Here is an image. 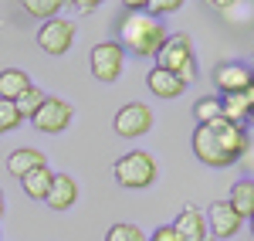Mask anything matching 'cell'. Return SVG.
I'll return each instance as SVG.
<instances>
[{
    "instance_id": "cell-3",
    "label": "cell",
    "mask_w": 254,
    "mask_h": 241,
    "mask_svg": "<svg viewBox=\"0 0 254 241\" xmlns=\"http://www.w3.org/2000/svg\"><path fill=\"white\" fill-rule=\"evenodd\" d=\"M156 68L173 72L183 85L196 81V55H193V41H190V34H170L166 44L159 48V55H156Z\"/></svg>"
},
{
    "instance_id": "cell-16",
    "label": "cell",
    "mask_w": 254,
    "mask_h": 241,
    "mask_svg": "<svg viewBox=\"0 0 254 241\" xmlns=\"http://www.w3.org/2000/svg\"><path fill=\"white\" fill-rule=\"evenodd\" d=\"M227 204L234 207L244 221H251V218H254V180H251V177H244V180H237L234 187H231Z\"/></svg>"
},
{
    "instance_id": "cell-26",
    "label": "cell",
    "mask_w": 254,
    "mask_h": 241,
    "mask_svg": "<svg viewBox=\"0 0 254 241\" xmlns=\"http://www.w3.org/2000/svg\"><path fill=\"white\" fill-rule=\"evenodd\" d=\"M3 207H7V204H3V190H0V214H3Z\"/></svg>"
},
{
    "instance_id": "cell-4",
    "label": "cell",
    "mask_w": 254,
    "mask_h": 241,
    "mask_svg": "<svg viewBox=\"0 0 254 241\" xmlns=\"http://www.w3.org/2000/svg\"><path fill=\"white\" fill-rule=\"evenodd\" d=\"M112 177L126 190H142V187H149V183L156 180V160L146 150H129V153H122L116 160Z\"/></svg>"
},
{
    "instance_id": "cell-27",
    "label": "cell",
    "mask_w": 254,
    "mask_h": 241,
    "mask_svg": "<svg viewBox=\"0 0 254 241\" xmlns=\"http://www.w3.org/2000/svg\"><path fill=\"white\" fill-rule=\"evenodd\" d=\"M251 231H254V218H251Z\"/></svg>"
},
{
    "instance_id": "cell-15",
    "label": "cell",
    "mask_w": 254,
    "mask_h": 241,
    "mask_svg": "<svg viewBox=\"0 0 254 241\" xmlns=\"http://www.w3.org/2000/svg\"><path fill=\"white\" fill-rule=\"evenodd\" d=\"M31 85H34V81H31V75H27L24 68H3V72H0V99L17 102Z\"/></svg>"
},
{
    "instance_id": "cell-28",
    "label": "cell",
    "mask_w": 254,
    "mask_h": 241,
    "mask_svg": "<svg viewBox=\"0 0 254 241\" xmlns=\"http://www.w3.org/2000/svg\"><path fill=\"white\" fill-rule=\"evenodd\" d=\"M203 241H214V238H203Z\"/></svg>"
},
{
    "instance_id": "cell-2",
    "label": "cell",
    "mask_w": 254,
    "mask_h": 241,
    "mask_svg": "<svg viewBox=\"0 0 254 241\" xmlns=\"http://www.w3.org/2000/svg\"><path fill=\"white\" fill-rule=\"evenodd\" d=\"M166 38H170V31H166L163 20L149 17L146 10H136V14H122L116 44L126 51V55H136V58H156L159 48L166 44Z\"/></svg>"
},
{
    "instance_id": "cell-6",
    "label": "cell",
    "mask_w": 254,
    "mask_h": 241,
    "mask_svg": "<svg viewBox=\"0 0 254 241\" xmlns=\"http://www.w3.org/2000/svg\"><path fill=\"white\" fill-rule=\"evenodd\" d=\"M88 65H92V75L98 81H116L122 75V68H126V51L119 48L116 41H102V44L92 48Z\"/></svg>"
},
{
    "instance_id": "cell-23",
    "label": "cell",
    "mask_w": 254,
    "mask_h": 241,
    "mask_svg": "<svg viewBox=\"0 0 254 241\" xmlns=\"http://www.w3.org/2000/svg\"><path fill=\"white\" fill-rule=\"evenodd\" d=\"M180 7H183L180 0H149V3H142V10H146L149 17H156V20L166 17V14H176Z\"/></svg>"
},
{
    "instance_id": "cell-19",
    "label": "cell",
    "mask_w": 254,
    "mask_h": 241,
    "mask_svg": "<svg viewBox=\"0 0 254 241\" xmlns=\"http://www.w3.org/2000/svg\"><path fill=\"white\" fill-rule=\"evenodd\" d=\"M44 99H48V95L41 92L38 85H31V88H27V92H24L17 102H14V105H17V112H20V119L31 122V116H34V112L41 109V102H44Z\"/></svg>"
},
{
    "instance_id": "cell-22",
    "label": "cell",
    "mask_w": 254,
    "mask_h": 241,
    "mask_svg": "<svg viewBox=\"0 0 254 241\" xmlns=\"http://www.w3.org/2000/svg\"><path fill=\"white\" fill-rule=\"evenodd\" d=\"M20 112H17V105H14V102H3L0 99V136H3V133H10V129H17L20 126Z\"/></svg>"
},
{
    "instance_id": "cell-8",
    "label": "cell",
    "mask_w": 254,
    "mask_h": 241,
    "mask_svg": "<svg viewBox=\"0 0 254 241\" xmlns=\"http://www.w3.org/2000/svg\"><path fill=\"white\" fill-rule=\"evenodd\" d=\"M71 119H75V109L64 99H51L48 95V99L41 102V109L31 116V126L38 133H64L71 126Z\"/></svg>"
},
{
    "instance_id": "cell-12",
    "label": "cell",
    "mask_w": 254,
    "mask_h": 241,
    "mask_svg": "<svg viewBox=\"0 0 254 241\" xmlns=\"http://www.w3.org/2000/svg\"><path fill=\"white\" fill-rule=\"evenodd\" d=\"M173 231L180 235V241H203V238H210V235H207V218H203V211L193 207V204H187V207L180 211Z\"/></svg>"
},
{
    "instance_id": "cell-14",
    "label": "cell",
    "mask_w": 254,
    "mask_h": 241,
    "mask_svg": "<svg viewBox=\"0 0 254 241\" xmlns=\"http://www.w3.org/2000/svg\"><path fill=\"white\" fill-rule=\"evenodd\" d=\"M146 88L156 95V99H180L183 92H187V85L176 79L173 72H163V68H149V75H146Z\"/></svg>"
},
{
    "instance_id": "cell-5",
    "label": "cell",
    "mask_w": 254,
    "mask_h": 241,
    "mask_svg": "<svg viewBox=\"0 0 254 241\" xmlns=\"http://www.w3.org/2000/svg\"><path fill=\"white\" fill-rule=\"evenodd\" d=\"M112 129H116V136H122V140H139V136H146L153 129V109L146 102H129V105H122L116 112Z\"/></svg>"
},
{
    "instance_id": "cell-9",
    "label": "cell",
    "mask_w": 254,
    "mask_h": 241,
    "mask_svg": "<svg viewBox=\"0 0 254 241\" xmlns=\"http://www.w3.org/2000/svg\"><path fill=\"white\" fill-rule=\"evenodd\" d=\"M38 44H41V51H44V55L61 58V55L75 44V24H71V20H64V17L44 20V24H41V31H38Z\"/></svg>"
},
{
    "instance_id": "cell-7",
    "label": "cell",
    "mask_w": 254,
    "mask_h": 241,
    "mask_svg": "<svg viewBox=\"0 0 254 241\" xmlns=\"http://www.w3.org/2000/svg\"><path fill=\"white\" fill-rule=\"evenodd\" d=\"M203 218H207V235L214 241H231L234 235H241V228H244V218H241L227 201H214L207 207Z\"/></svg>"
},
{
    "instance_id": "cell-21",
    "label": "cell",
    "mask_w": 254,
    "mask_h": 241,
    "mask_svg": "<svg viewBox=\"0 0 254 241\" xmlns=\"http://www.w3.org/2000/svg\"><path fill=\"white\" fill-rule=\"evenodd\" d=\"M58 10H61L58 0H27V3H24V14H31V17H41V20L58 17Z\"/></svg>"
},
{
    "instance_id": "cell-11",
    "label": "cell",
    "mask_w": 254,
    "mask_h": 241,
    "mask_svg": "<svg viewBox=\"0 0 254 241\" xmlns=\"http://www.w3.org/2000/svg\"><path fill=\"white\" fill-rule=\"evenodd\" d=\"M44 204H48L51 211H68V207H75V204H78V183H75V177H68V173H55V180H51V190H48Z\"/></svg>"
},
{
    "instance_id": "cell-25",
    "label": "cell",
    "mask_w": 254,
    "mask_h": 241,
    "mask_svg": "<svg viewBox=\"0 0 254 241\" xmlns=\"http://www.w3.org/2000/svg\"><path fill=\"white\" fill-rule=\"evenodd\" d=\"M71 7H75L78 14H95V10H98V0H75Z\"/></svg>"
},
{
    "instance_id": "cell-1",
    "label": "cell",
    "mask_w": 254,
    "mask_h": 241,
    "mask_svg": "<svg viewBox=\"0 0 254 241\" xmlns=\"http://www.w3.org/2000/svg\"><path fill=\"white\" fill-rule=\"evenodd\" d=\"M193 157L210 170H224V166H234L244 160V153L251 150V133L244 126H234L227 119L207 122V126H196L193 129Z\"/></svg>"
},
{
    "instance_id": "cell-17",
    "label": "cell",
    "mask_w": 254,
    "mask_h": 241,
    "mask_svg": "<svg viewBox=\"0 0 254 241\" xmlns=\"http://www.w3.org/2000/svg\"><path fill=\"white\" fill-rule=\"evenodd\" d=\"M51 180H55V173H51L48 166H38V170H31L27 177H20V187H24V194H27L31 201H44L48 190H51Z\"/></svg>"
},
{
    "instance_id": "cell-18",
    "label": "cell",
    "mask_w": 254,
    "mask_h": 241,
    "mask_svg": "<svg viewBox=\"0 0 254 241\" xmlns=\"http://www.w3.org/2000/svg\"><path fill=\"white\" fill-rule=\"evenodd\" d=\"M193 119L196 126H207V122L224 119V109H220V95H200L193 102Z\"/></svg>"
},
{
    "instance_id": "cell-10",
    "label": "cell",
    "mask_w": 254,
    "mask_h": 241,
    "mask_svg": "<svg viewBox=\"0 0 254 241\" xmlns=\"http://www.w3.org/2000/svg\"><path fill=\"white\" fill-rule=\"evenodd\" d=\"M251 81H254V72L244 61H224V65L214 68V85L220 95H244L251 88Z\"/></svg>"
},
{
    "instance_id": "cell-24",
    "label": "cell",
    "mask_w": 254,
    "mask_h": 241,
    "mask_svg": "<svg viewBox=\"0 0 254 241\" xmlns=\"http://www.w3.org/2000/svg\"><path fill=\"white\" fill-rule=\"evenodd\" d=\"M146 241H180V235L173 231V224H163V228H156L153 235H146Z\"/></svg>"
},
{
    "instance_id": "cell-13",
    "label": "cell",
    "mask_w": 254,
    "mask_h": 241,
    "mask_svg": "<svg viewBox=\"0 0 254 241\" xmlns=\"http://www.w3.org/2000/svg\"><path fill=\"white\" fill-rule=\"evenodd\" d=\"M38 166H48V157L34 150V146H17L14 153H7V173L10 177H27L31 170H38Z\"/></svg>"
},
{
    "instance_id": "cell-20",
    "label": "cell",
    "mask_w": 254,
    "mask_h": 241,
    "mask_svg": "<svg viewBox=\"0 0 254 241\" xmlns=\"http://www.w3.org/2000/svg\"><path fill=\"white\" fill-rule=\"evenodd\" d=\"M105 241H146V235H142V228H136V224L119 221L105 231Z\"/></svg>"
}]
</instances>
